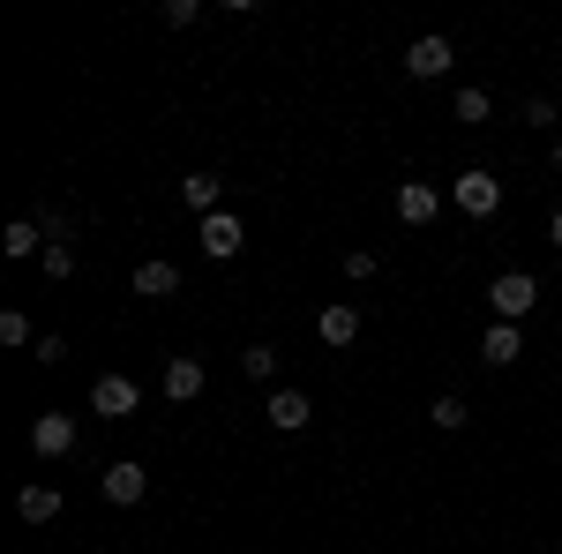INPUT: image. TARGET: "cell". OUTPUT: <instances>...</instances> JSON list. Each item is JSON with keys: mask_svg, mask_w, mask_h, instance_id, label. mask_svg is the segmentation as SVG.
<instances>
[{"mask_svg": "<svg viewBox=\"0 0 562 554\" xmlns=\"http://www.w3.org/2000/svg\"><path fill=\"white\" fill-rule=\"evenodd\" d=\"M487 307H495V323H525V315L540 307V278H532V270H503V278L487 285Z\"/></svg>", "mask_w": 562, "mask_h": 554, "instance_id": "cell-1", "label": "cell"}, {"mask_svg": "<svg viewBox=\"0 0 562 554\" xmlns=\"http://www.w3.org/2000/svg\"><path fill=\"white\" fill-rule=\"evenodd\" d=\"M450 203L465 217H495L503 211V180H495V172H458V180H450Z\"/></svg>", "mask_w": 562, "mask_h": 554, "instance_id": "cell-2", "label": "cell"}, {"mask_svg": "<svg viewBox=\"0 0 562 554\" xmlns=\"http://www.w3.org/2000/svg\"><path fill=\"white\" fill-rule=\"evenodd\" d=\"M135 405H143L135 375H98V383H90V412H98V420H128Z\"/></svg>", "mask_w": 562, "mask_h": 554, "instance_id": "cell-3", "label": "cell"}, {"mask_svg": "<svg viewBox=\"0 0 562 554\" xmlns=\"http://www.w3.org/2000/svg\"><path fill=\"white\" fill-rule=\"evenodd\" d=\"M98 487H105V502H121V510H135L143 495H150V472L135 465V457H121V465L98 472Z\"/></svg>", "mask_w": 562, "mask_h": 554, "instance_id": "cell-4", "label": "cell"}, {"mask_svg": "<svg viewBox=\"0 0 562 554\" xmlns=\"http://www.w3.org/2000/svg\"><path fill=\"white\" fill-rule=\"evenodd\" d=\"M195 240H203V256H211V262H233L240 248H248V233H240V217H233V211H211Z\"/></svg>", "mask_w": 562, "mask_h": 554, "instance_id": "cell-5", "label": "cell"}, {"mask_svg": "<svg viewBox=\"0 0 562 554\" xmlns=\"http://www.w3.org/2000/svg\"><path fill=\"white\" fill-rule=\"evenodd\" d=\"M450 60H458V53H450V38H413L405 45V76H420V83H435V76H450Z\"/></svg>", "mask_w": 562, "mask_h": 554, "instance_id": "cell-6", "label": "cell"}, {"mask_svg": "<svg viewBox=\"0 0 562 554\" xmlns=\"http://www.w3.org/2000/svg\"><path fill=\"white\" fill-rule=\"evenodd\" d=\"M315 338L330 344V352H346V344L360 338V307H352V299H330V307L315 315Z\"/></svg>", "mask_w": 562, "mask_h": 554, "instance_id": "cell-7", "label": "cell"}, {"mask_svg": "<svg viewBox=\"0 0 562 554\" xmlns=\"http://www.w3.org/2000/svg\"><path fill=\"white\" fill-rule=\"evenodd\" d=\"M262 420L278 427V434H301L315 420V405H307V389H270V405H262Z\"/></svg>", "mask_w": 562, "mask_h": 554, "instance_id": "cell-8", "label": "cell"}, {"mask_svg": "<svg viewBox=\"0 0 562 554\" xmlns=\"http://www.w3.org/2000/svg\"><path fill=\"white\" fill-rule=\"evenodd\" d=\"M397 217H405V225H435V217H442V188H428V180H397Z\"/></svg>", "mask_w": 562, "mask_h": 554, "instance_id": "cell-9", "label": "cell"}, {"mask_svg": "<svg viewBox=\"0 0 562 554\" xmlns=\"http://www.w3.org/2000/svg\"><path fill=\"white\" fill-rule=\"evenodd\" d=\"M31 450H38V457H68V450H76V420H68V412L31 420Z\"/></svg>", "mask_w": 562, "mask_h": 554, "instance_id": "cell-10", "label": "cell"}, {"mask_svg": "<svg viewBox=\"0 0 562 554\" xmlns=\"http://www.w3.org/2000/svg\"><path fill=\"white\" fill-rule=\"evenodd\" d=\"M135 293L143 299H173L180 293V262H135Z\"/></svg>", "mask_w": 562, "mask_h": 554, "instance_id": "cell-11", "label": "cell"}, {"mask_svg": "<svg viewBox=\"0 0 562 554\" xmlns=\"http://www.w3.org/2000/svg\"><path fill=\"white\" fill-rule=\"evenodd\" d=\"M166 397L173 405H195L203 397V360H166Z\"/></svg>", "mask_w": 562, "mask_h": 554, "instance_id": "cell-12", "label": "cell"}, {"mask_svg": "<svg viewBox=\"0 0 562 554\" xmlns=\"http://www.w3.org/2000/svg\"><path fill=\"white\" fill-rule=\"evenodd\" d=\"M518 352H525L518 323H495V330H487V338H480V360H487V368H510V360H518Z\"/></svg>", "mask_w": 562, "mask_h": 554, "instance_id": "cell-13", "label": "cell"}, {"mask_svg": "<svg viewBox=\"0 0 562 554\" xmlns=\"http://www.w3.org/2000/svg\"><path fill=\"white\" fill-rule=\"evenodd\" d=\"M15 510H23V524H53L60 517V487H23Z\"/></svg>", "mask_w": 562, "mask_h": 554, "instance_id": "cell-14", "label": "cell"}, {"mask_svg": "<svg viewBox=\"0 0 562 554\" xmlns=\"http://www.w3.org/2000/svg\"><path fill=\"white\" fill-rule=\"evenodd\" d=\"M180 203L211 217V211H217V172H188V180H180Z\"/></svg>", "mask_w": 562, "mask_h": 554, "instance_id": "cell-15", "label": "cell"}, {"mask_svg": "<svg viewBox=\"0 0 562 554\" xmlns=\"http://www.w3.org/2000/svg\"><path fill=\"white\" fill-rule=\"evenodd\" d=\"M0 248H8V256H38V248H45V225H31V217H15V225L0 233Z\"/></svg>", "mask_w": 562, "mask_h": 554, "instance_id": "cell-16", "label": "cell"}, {"mask_svg": "<svg viewBox=\"0 0 562 554\" xmlns=\"http://www.w3.org/2000/svg\"><path fill=\"white\" fill-rule=\"evenodd\" d=\"M487 113H495V98H487L480 83H465V90H458V121H465V128H480Z\"/></svg>", "mask_w": 562, "mask_h": 554, "instance_id": "cell-17", "label": "cell"}, {"mask_svg": "<svg viewBox=\"0 0 562 554\" xmlns=\"http://www.w3.org/2000/svg\"><path fill=\"white\" fill-rule=\"evenodd\" d=\"M240 375L270 383V375H278V344H248V352H240Z\"/></svg>", "mask_w": 562, "mask_h": 554, "instance_id": "cell-18", "label": "cell"}, {"mask_svg": "<svg viewBox=\"0 0 562 554\" xmlns=\"http://www.w3.org/2000/svg\"><path fill=\"white\" fill-rule=\"evenodd\" d=\"M428 420L442 427V434H458V427L473 420V412H465V397H435V405H428Z\"/></svg>", "mask_w": 562, "mask_h": 554, "instance_id": "cell-19", "label": "cell"}, {"mask_svg": "<svg viewBox=\"0 0 562 554\" xmlns=\"http://www.w3.org/2000/svg\"><path fill=\"white\" fill-rule=\"evenodd\" d=\"M0 344H38V338H31V315H23V307H8V315H0Z\"/></svg>", "mask_w": 562, "mask_h": 554, "instance_id": "cell-20", "label": "cell"}, {"mask_svg": "<svg viewBox=\"0 0 562 554\" xmlns=\"http://www.w3.org/2000/svg\"><path fill=\"white\" fill-rule=\"evenodd\" d=\"M68 270H76V256H68L60 240H45V278H68Z\"/></svg>", "mask_w": 562, "mask_h": 554, "instance_id": "cell-21", "label": "cell"}, {"mask_svg": "<svg viewBox=\"0 0 562 554\" xmlns=\"http://www.w3.org/2000/svg\"><path fill=\"white\" fill-rule=\"evenodd\" d=\"M195 23V0H166V31H188Z\"/></svg>", "mask_w": 562, "mask_h": 554, "instance_id": "cell-22", "label": "cell"}, {"mask_svg": "<svg viewBox=\"0 0 562 554\" xmlns=\"http://www.w3.org/2000/svg\"><path fill=\"white\" fill-rule=\"evenodd\" d=\"M346 278H360V285H368V278H375V256H368V248H352V256H346Z\"/></svg>", "mask_w": 562, "mask_h": 554, "instance_id": "cell-23", "label": "cell"}, {"mask_svg": "<svg viewBox=\"0 0 562 554\" xmlns=\"http://www.w3.org/2000/svg\"><path fill=\"white\" fill-rule=\"evenodd\" d=\"M548 240H555V248H562V211H555V217H548Z\"/></svg>", "mask_w": 562, "mask_h": 554, "instance_id": "cell-24", "label": "cell"}, {"mask_svg": "<svg viewBox=\"0 0 562 554\" xmlns=\"http://www.w3.org/2000/svg\"><path fill=\"white\" fill-rule=\"evenodd\" d=\"M555 172H562V135H555Z\"/></svg>", "mask_w": 562, "mask_h": 554, "instance_id": "cell-25", "label": "cell"}]
</instances>
